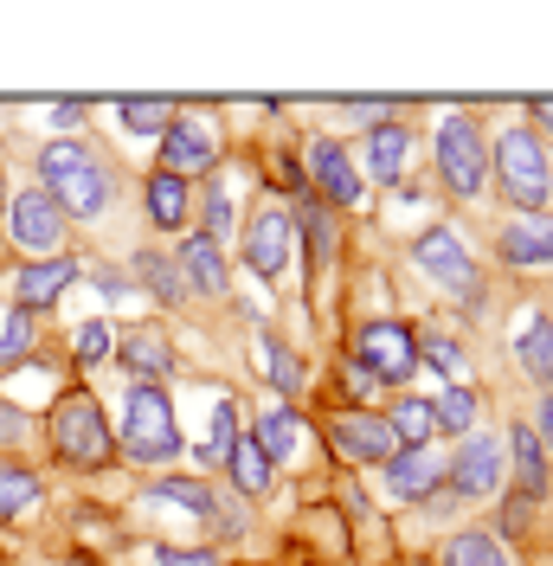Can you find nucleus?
I'll return each instance as SVG.
<instances>
[{
    "label": "nucleus",
    "mask_w": 553,
    "mask_h": 566,
    "mask_svg": "<svg viewBox=\"0 0 553 566\" xmlns=\"http://www.w3.org/2000/svg\"><path fill=\"white\" fill-rule=\"evenodd\" d=\"M438 175L457 200H477L489 187V142L470 109H445V123H438Z\"/></svg>",
    "instance_id": "20e7f679"
},
{
    "label": "nucleus",
    "mask_w": 553,
    "mask_h": 566,
    "mask_svg": "<svg viewBox=\"0 0 553 566\" xmlns=\"http://www.w3.org/2000/svg\"><path fill=\"white\" fill-rule=\"evenodd\" d=\"M20 431V412H0V438H13Z\"/></svg>",
    "instance_id": "49530a36"
},
{
    "label": "nucleus",
    "mask_w": 553,
    "mask_h": 566,
    "mask_svg": "<svg viewBox=\"0 0 553 566\" xmlns=\"http://www.w3.org/2000/svg\"><path fill=\"white\" fill-rule=\"evenodd\" d=\"M174 258H180V283H187L194 296H226V251L212 245L207 232H194Z\"/></svg>",
    "instance_id": "f3484780"
},
{
    "label": "nucleus",
    "mask_w": 553,
    "mask_h": 566,
    "mask_svg": "<svg viewBox=\"0 0 553 566\" xmlns=\"http://www.w3.org/2000/svg\"><path fill=\"white\" fill-rule=\"evenodd\" d=\"M226 470H232V483H239V495H264L271 490V476H276V463L251 444V438H239L232 444V458H226Z\"/></svg>",
    "instance_id": "bb28decb"
},
{
    "label": "nucleus",
    "mask_w": 553,
    "mask_h": 566,
    "mask_svg": "<svg viewBox=\"0 0 553 566\" xmlns=\"http://www.w3.org/2000/svg\"><path fill=\"white\" fill-rule=\"evenodd\" d=\"M123 458H129V463H168V458H180L174 399L161 387H129V399H123Z\"/></svg>",
    "instance_id": "7ed1b4c3"
},
{
    "label": "nucleus",
    "mask_w": 553,
    "mask_h": 566,
    "mask_svg": "<svg viewBox=\"0 0 553 566\" xmlns=\"http://www.w3.org/2000/svg\"><path fill=\"white\" fill-rule=\"evenodd\" d=\"M200 219H207V239L212 245H226V232H232V193L212 180L207 187V200H200Z\"/></svg>",
    "instance_id": "58836bf2"
},
{
    "label": "nucleus",
    "mask_w": 553,
    "mask_h": 566,
    "mask_svg": "<svg viewBox=\"0 0 553 566\" xmlns=\"http://www.w3.org/2000/svg\"><path fill=\"white\" fill-rule=\"evenodd\" d=\"M251 444L264 451V458H296V444H303V419L290 412V406H271L264 419H258V431H251Z\"/></svg>",
    "instance_id": "5701e85b"
},
{
    "label": "nucleus",
    "mask_w": 553,
    "mask_h": 566,
    "mask_svg": "<svg viewBox=\"0 0 553 566\" xmlns=\"http://www.w3.org/2000/svg\"><path fill=\"white\" fill-rule=\"evenodd\" d=\"M374 387H380V380H374L367 367H354V360H347V392H354V399H374Z\"/></svg>",
    "instance_id": "37998d69"
},
{
    "label": "nucleus",
    "mask_w": 553,
    "mask_h": 566,
    "mask_svg": "<svg viewBox=\"0 0 553 566\" xmlns=\"http://www.w3.org/2000/svg\"><path fill=\"white\" fill-rule=\"evenodd\" d=\"M489 175H495V187H502V200L515 212H541L547 207V187H553V168H547V148H541V136L534 129H502L495 136V148H489Z\"/></svg>",
    "instance_id": "f257e3e1"
},
{
    "label": "nucleus",
    "mask_w": 553,
    "mask_h": 566,
    "mask_svg": "<svg viewBox=\"0 0 553 566\" xmlns=\"http://www.w3.org/2000/svg\"><path fill=\"white\" fill-rule=\"evenodd\" d=\"M413 348H418V360H431L445 380H457L463 374V348H457V335H438V328H418L413 335Z\"/></svg>",
    "instance_id": "72a5a7b5"
},
{
    "label": "nucleus",
    "mask_w": 553,
    "mask_h": 566,
    "mask_svg": "<svg viewBox=\"0 0 553 566\" xmlns=\"http://www.w3.org/2000/svg\"><path fill=\"white\" fill-rule=\"evenodd\" d=\"M116 360L136 374V387H161L174 374V348L161 328H129V335H116Z\"/></svg>",
    "instance_id": "dca6fc26"
},
{
    "label": "nucleus",
    "mask_w": 553,
    "mask_h": 566,
    "mask_svg": "<svg viewBox=\"0 0 553 566\" xmlns=\"http://www.w3.org/2000/svg\"><path fill=\"white\" fill-rule=\"evenodd\" d=\"M303 232H310V264L322 271L335 258V219H328V207H315V193H303Z\"/></svg>",
    "instance_id": "f704fd0d"
},
{
    "label": "nucleus",
    "mask_w": 553,
    "mask_h": 566,
    "mask_svg": "<svg viewBox=\"0 0 553 566\" xmlns=\"http://www.w3.org/2000/svg\"><path fill=\"white\" fill-rule=\"evenodd\" d=\"M528 509H534V502H528V495H509V502H502V534H521L528 528Z\"/></svg>",
    "instance_id": "a19ab883"
},
{
    "label": "nucleus",
    "mask_w": 553,
    "mask_h": 566,
    "mask_svg": "<svg viewBox=\"0 0 553 566\" xmlns=\"http://www.w3.org/2000/svg\"><path fill=\"white\" fill-rule=\"evenodd\" d=\"M477 412H483V399H477L470 387H445L438 399H431V424L450 431V438H470V431H477Z\"/></svg>",
    "instance_id": "b1692460"
},
{
    "label": "nucleus",
    "mask_w": 553,
    "mask_h": 566,
    "mask_svg": "<svg viewBox=\"0 0 553 566\" xmlns=\"http://www.w3.org/2000/svg\"><path fill=\"white\" fill-rule=\"evenodd\" d=\"M84 161H97V155H91V148H84V142L59 136V142H45V148H39V180H45V187H52V180L77 175V168H84Z\"/></svg>",
    "instance_id": "7c9ffc66"
},
{
    "label": "nucleus",
    "mask_w": 553,
    "mask_h": 566,
    "mask_svg": "<svg viewBox=\"0 0 553 566\" xmlns=\"http://www.w3.org/2000/svg\"><path fill=\"white\" fill-rule=\"evenodd\" d=\"M509 463H515V476H521V495L541 502V495H547V451H541L534 424L515 419V431H509Z\"/></svg>",
    "instance_id": "412c9836"
},
{
    "label": "nucleus",
    "mask_w": 553,
    "mask_h": 566,
    "mask_svg": "<svg viewBox=\"0 0 553 566\" xmlns=\"http://www.w3.org/2000/svg\"><path fill=\"white\" fill-rule=\"evenodd\" d=\"M445 566H509V554H502V541L495 534H457L445 547Z\"/></svg>",
    "instance_id": "2f4dec72"
},
{
    "label": "nucleus",
    "mask_w": 553,
    "mask_h": 566,
    "mask_svg": "<svg viewBox=\"0 0 553 566\" xmlns=\"http://www.w3.org/2000/svg\"><path fill=\"white\" fill-rule=\"evenodd\" d=\"M7 232H13L20 251L59 258V251H65V212L52 207L45 187H27V193H13V207H7Z\"/></svg>",
    "instance_id": "0eeeda50"
},
{
    "label": "nucleus",
    "mask_w": 553,
    "mask_h": 566,
    "mask_svg": "<svg viewBox=\"0 0 553 566\" xmlns=\"http://www.w3.org/2000/svg\"><path fill=\"white\" fill-rule=\"evenodd\" d=\"M386 483H393V495H406V502H425V495L445 490V458H431V451H393Z\"/></svg>",
    "instance_id": "a211bd4d"
},
{
    "label": "nucleus",
    "mask_w": 553,
    "mask_h": 566,
    "mask_svg": "<svg viewBox=\"0 0 553 566\" xmlns=\"http://www.w3.org/2000/svg\"><path fill=\"white\" fill-rule=\"evenodd\" d=\"M303 168H310L315 180V200H328V207H361V193H367V180H361V168L347 161L342 142H310L303 148Z\"/></svg>",
    "instance_id": "f8f14e48"
},
{
    "label": "nucleus",
    "mask_w": 553,
    "mask_h": 566,
    "mask_svg": "<svg viewBox=\"0 0 553 566\" xmlns=\"http://www.w3.org/2000/svg\"><path fill=\"white\" fill-rule=\"evenodd\" d=\"M27 509H39V476L27 463H0V522H13Z\"/></svg>",
    "instance_id": "cd10ccee"
},
{
    "label": "nucleus",
    "mask_w": 553,
    "mask_h": 566,
    "mask_svg": "<svg viewBox=\"0 0 553 566\" xmlns=\"http://www.w3.org/2000/svg\"><path fill=\"white\" fill-rule=\"evenodd\" d=\"M155 495H161V502H180V509H194V515H207V522H212V509H226V502L212 495V483H194V476H161Z\"/></svg>",
    "instance_id": "473e14b6"
},
{
    "label": "nucleus",
    "mask_w": 553,
    "mask_h": 566,
    "mask_svg": "<svg viewBox=\"0 0 553 566\" xmlns=\"http://www.w3.org/2000/svg\"><path fill=\"white\" fill-rule=\"evenodd\" d=\"M232 444H239V399H232V392H219V399H212L207 444H200V463H226V458H232Z\"/></svg>",
    "instance_id": "393cba45"
},
{
    "label": "nucleus",
    "mask_w": 553,
    "mask_h": 566,
    "mask_svg": "<svg viewBox=\"0 0 553 566\" xmlns=\"http://www.w3.org/2000/svg\"><path fill=\"white\" fill-rule=\"evenodd\" d=\"M502 264H515V271H553V212H515L509 226H502Z\"/></svg>",
    "instance_id": "4468645a"
},
{
    "label": "nucleus",
    "mask_w": 553,
    "mask_h": 566,
    "mask_svg": "<svg viewBox=\"0 0 553 566\" xmlns=\"http://www.w3.org/2000/svg\"><path fill=\"white\" fill-rule=\"evenodd\" d=\"M136 277L148 283V296H155V303H180V290H187V283H180V264H174V258H161V251H142V258H136Z\"/></svg>",
    "instance_id": "c756f323"
},
{
    "label": "nucleus",
    "mask_w": 553,
    "mask_h": 566,
    "mask_svg": "<svg viewBox=\"0 0 553 566\" xmlns=\"http://www.w3.org/2000/svg\"><path fill=\"white\" fill-rule=\"evenodd\" d=\"M386 424H393V438H399V451H425L431 444V399H399L393 412H386Z\"/></svg>",
    "instance_id": "a878e982"
},
{
    "label": "nucleus",
    "mask_w": 553,
    "mask_h": 566,
    "mask_svg": "<svg viewBox=\"0 0 553 566\" xmlns=\"http://www.w3.org/2000/svg\"><path fill=\"white\" fill-rule=\"evenodd\" d=\"M528 116H534V123H541V129H553V97H541V104L528 109Z\"/></svg>",
    "instance_id": "a18cd8bd"
},
{
    "label": "nucleus",
    "mask_w": 553,
    "mask_h": 566,
    "mask_svg": "<svg viewBox=\"0 0 553 566\" xmlns=\"http://www.w3.org/2000/svg\"><path fill=\"white\" fill-rule=\"evenodd\" d=\"M71 283H77V258H71V251L33 258V264L13 277V310H20V316H39V310H52V303L65 296Z\"/></svg>",
    "instance_id": "ddd939ff"
},
{
    "label": "nucleus",
    "mask_w": 553,
    "mask_h": 566,
    "mask_svg": "<svg viewBox=\"0 0 553 566\" xmlns=\"http://www.w3.org/2000/svg\"><path fill=\"white\" fill-rule=\"evenodd\" d=\"M219 168V136L207 116H174L161 129V175H212Z\"/></svg>",
    "instance_id": "9d476101"
},
{
    "label": "nucleus",
    "mask_w": 553,
    "mask_h": 566,
    "mask_svg": "<svg viewBox=\"0 0 553 566\" xmlns=\"http://www.w3.org/2000/svg\"><path fill=\"white\" fill-rule=\"evenodd\" d=\"M45 193H52V207L65 212V219H97V212H104L109 200H116V175H109L104 161H84L77 175L52 180Z\"/></svg>",
    "instance_id": "2eb2a0df"
},
{
    "label": "nucleus",
    "mask_w": 553,
    "mask_h": 566,
    "mask_svg": "<svg viewBox=\"0 0 553 566\" xmlns=\"http://www.w3.org/2000/svg\"><path fill=\"white\" fill-rule=\"evenodd\" d=\"M155 560L161 566H219V554H212V547H161Z\"/></svg>",
    "instance_id": "ea45409f"
},
{
    "label": "nucleus",
    "mask_w": 553,
    "mask_h": 566,
    "mask_svg": "<svg viewBox=\"0 0 553 566\" xmlns=\"http://www.w3.org/2000/svg\"><path fill=\"white\" fill-rule=\"evenodd\" d=\"M52 451L71 463V470H104L116 458V438H109V419L91 392H71L52 406Z\"/></svg>",
    "instance_id": "f03ea898"
},
{
    "label": "nucleus",
    "mask_w": 553,
    "mask_h": 566,
    "mask_svg": "<svg viewBox=\"0 0 553 566\" xmlns=\"http://www.w3.org/2000/svg\"><path fill=\"white\" fill-rule=\"evenodd\" d=\"M534 438H541V451H553V387L541 392V406H534Z\"/></svg>",
    "instance_id": "79ce46f5"
},
{
    "label": "nucleus",
    "mask_w": 553,
    "mask_h": 566,
    "mask_svg": "<svg viewBox=\"0 0 553 566\" xmlns=\"http://www.w3.org/2000/svg\"><path fill=\"white\" fill-rule=\"evenodd\" d=\"M258 367H264V380H271L276 392H303V360L283 348L276 335H264V342H258Z\"/></svg>",
    "instance_id": "c85d7f7f"
},
{
    "label": "nucleus",
    "mask_w": 553,
    "mask_h": 566,
    "mask_svg": "<svg viewBox=\"0 0 553 566\" xmlns=\"http://www.w3.org/2000/svg\"><path fill=\"white\" fill-rule=\"evenodd\" d=\"M0 200H7V175H0Z\"/></svg>",
    "instance_id": "de8ad7c7"
},
{
    "label": "nucleus",
    "mask_w": 553,
    "mask_h": 566,
    "mask_svg": "<svg viewBox=\"0 0 553 566\" xmlns=\"http://www.w3.org/2000/svg\"><path fill=\"white\" fill-rule=\"evenodd\" d=\"M71 348H77V367H104L109 348H116V335H109V322H84L71 335Z\"/></svg>",
    "instance_id": "e433bc0d"
},
{
    "label": "nucleus",
    "mask_w": 553,
    "mask_h": 566,
    "mask_svg": "<svg viewBox=\"0 0 553 566\" xmlns=\"http://www.w3.org/2000/svg\"><path fill=\"white\" fill-rule=\"evenodd\" d=\"M328 451L342 463H393L399 438H393L386 412H342V419L328 424Z\"/></svg>",
    "instance_id": "9b49d317"
},
{
    "label": "nucleus",
    "mask_w": 553,
    "mask_h": 566,
    "mask_svg": "<svg viewBox=\"0 0 553 566\" xmlns=\"http://www.w3.org/2000/svg\"><path fill=\"white\" fill-rule=\"evenodd\" d=\"M27 354H33V316H20V310H13V316L0 322V374H7V367H20Z\"/></svg>",
    "instance_id": "c9c22d12"
},
{
    "label": "nucleus",
    "mask_w": 553,
    "mask_h": 566,
    "mask_svg": "<svg viewBox=\"0 0 553 566\" xmlns=\"http://www.w3.org/2000/svg\"><path fill=\"white\" fill-rule=\"evenodd\" d=\"M515 360H521V374L528 380H541V387H553V316H521L515 328Z\"/></svg>",
    "instance_id": "6ab92c4d"
},
{
    "label": "nucleus",
    "mask_w": 553,
    "mask_h": 566,
    "mask_svg": "<svg viewBox=\"0 0 553 566\" xmlns=\"http://www.w3.org/2000/svg\"><path fill=\"white\" fill-rule=\"evenodd\" d=\"M290 251H296V219H290L283 207H258L251 219H244V264H251L264 283L283 277Z\"/></svg>",
    "instance_id": "1a4fd4ad"
},
{
    "label": "nucleus",
    "mask_w": 553,
    "mask_h": 566,
    "mask_svg": "<svg viewBox=\"0 0 553 566\" xmlns=\"http://www.w3.org/2000/svg\"><path fill=\"white\" fill-rule=\"evenodd\" d=\"M495 483H502V444L470 431L457 444V458H445V495L450 502H477V495H495Z\"/></svg>",
    "instance_id": "6e6552de"
},
{
    "label": "nucleus",
    "mask_w": 553,
    "mask_h": 566,
    "mask_svg": "<svg viewBox=\"0 0 553 566\" xmlns=\"http://www.w3.org/2000/svg\"><path fill=\"white\" fill-rule=\"evenodd\" d=\"M84 123V104H59L52 109V129H77Z\"/></svg>",
    "instance_id": "c03bdc74"
},
{
    "label": "nucleus",
    "mask_w": 553,
    "mask_h": 566,
    "mask_svg": "<svg viewBox=\"0 0 553 566\" xmlns=\"http://www.w3.org/2000/svg\"><path fill=\"white\" fill-rule=\"evenodd\" d=\"M354 367H367L380 387H406L418 367V348H413V328L406 322H367L354 335Z\"/></svg>",
    "instance_id": "423d86ee"
},
{
    "label": "nucleus",
    "mask_w": 553,
    "mask_h": 566,
    "mask_svg": "<svg viewBox=\"0 0 553 566\" xmlns=\"http://www.w3.org/2000/svg\"><path fill=\"white\" fill-rule=\"evenodd\" d=\"M116 123H123L129 136H161V129L174 123V109L168 104H123L116 109Z\"/></svg>",
    "instance_id": "4c0bfd02"
},
{
    "label": "nucleus",
    "mask_w": 553,
    "mask_h": 566,
    "mask_svg": "<svg viewBox=\"0 0 553 566\" xmlns=\"http://www.w3.org/2000/svg\"><path fill=\"white\" fill-rule=\"evenodd\" d=\"M187 212H194V193H187V180L180 175H148V219L161 226V232H180L187 226Z\"/></svg>",
    "instance_id": "4be33fe9"
},
{
    "label": "nucleus",
    "mask_w": 553,
    "mask_h": 566,
    "mask_svg": "<svg viewBox=\"0 0 553 566\" xmlns=\"http://www.w3.org/2000/svg\"><path fill=\"white\" fill-rule=\"evenodd\" d=\"M406 155H413V129L406 123L367 129V180H399L406 175Z\"/></svg>",
    "instance_id": "aec40b11"
},
{
    "label": "nucleus",
    "mask_w": 553,
    "mask_h": 566,
    "mask_svg": "<svg viewBox=\"0 0 553 566\" xmlns=\"http://www.w3.org/2000/svg\"><path fill=\"white\" fill-rule=\"evenodd\" d=\"M413 258H418V271H425L431 283H445V290L457 296V303H463V310H483V277H477V258L463 251V239H457L450 226H431V232H418Z\"/></svg>",
    "instance_id": "39448f33"
}]
</instances>
